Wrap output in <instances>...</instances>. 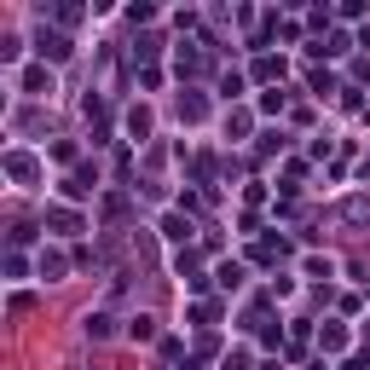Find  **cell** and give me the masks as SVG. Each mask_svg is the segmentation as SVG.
Returning <instances> with one entry per match:
<instances>
[{
	"label": "cell",
	"instance_id": "cell-1",
	"mask_svg": "<svg viewBox=\"0 0 370 370\" xmlns=\"http://www.w3.org/2000/svg\"><path fill=\"white\" fill-rule=\"evenodd\" d=\"M41 58H53V64H64V58H70L75 53V46H70V35H58V29H41Z\"/></svg>",
	"mask_w": 370,
	"mask_h": 370
},
{
	"label": "cell",
	"instance_id": "cell-2",
	"mask_svg": "<svg viewBox=\"0 0 370 370\" xmlns=\"http://www.w3.org/2000/svg\"><path fill=\"white\" fill-rule=\"evenodd\" d=\"M24 93L46 99V93H53V70H24Z\"/></svg>",
	"mask_w": 370,
	"mask_h": 370
},
{
	"label": "cell",
	"instance_id": "cell-3",
	"mask_svg": "<svg viewBox=\"0 0 370 370\" xmlns=\"http://www.w3.org/2000/svg\"><path fill=\"white\" fill-rule=\"evenodd\" d=\"M64 272H70V261H64L58 249H41V278H53V284H58Z\"/></svg>",
	"mask_w": 370,
	"mask_h": 370
},
{
	"label": "cell",
	"instance_id": "cell-4",
	"mask_svg": "<svg viewBox=\"0 0 370 370\" xmlns=\"http://www.w3.org/2000/svg\"><path fill=\"white\" fill-rule=\"evenodd\" d=\"M318 347H324V353H342V347H347V330H342V324H324V330H318Z\"/></svg>",
	"mask_w": 370,
	"mask_h": 370
},
{
	"label": "cell",
	"instance_id": "cell-5",
	"mask_svg": "<svg viewBox=\"0 0 370 370\" xmlns=\"http://www.w3.org/2000/svg\"><path fill=\"white\" fill-rule=\"evenodd\" d=\"M6 174H12V180H35V163H29L24 151H12L6 156Z\"/></svg>",
	"mask_w": 370,
	"mask_h": 370
},
{
	"label": "cell",
	"instance_id": "cell-6",
	"mask_svg": "<svg viewBox=\"0 0 370 370\" xmlns=\"http://www.w3.org/2000/svg\"><path fill=\"white\" fill-rule=\"evenodd\" d=\"M46 220H53V226H58V232H82V220H75V214H70V208H46Z\"/></svg>",
	"mask_w": 370,
	"mask_h": 370
},
{
	"label": "cell",
	"instance_id": "cell-7",
	"mask_svg": "<svg viewBox=\"0 0 370 370\" xmlns=\"http://www.w3.org/2000/svg\"><path fill=\"white\" fill-rule=\"evenodd\" d=\"M163 237H174V243H185V237H191V226H185L180 214H168V220H163Z\"/></svg>",
	"mask_w": 370,
	"mask_h": 370
},
{
	"label": "cell",
	"instance_id": "cell-8",
	"mask_svg": "<svg viewBox=\"0 0 370 370\" xmlns=\"http://www.w3.org/2000/svg\"><path fill=\"white\" fill-rule=\"evenodd\" d=\"M255 75H261V82H278V75H284V58H261V64H255Z\"/></svg>",
	"mask_w": 370,
	"mask_h": 370
},
{
	"label": "cell",
	"instance_id": "cell-9",
	"mask_svg": "<svg viewBox=\"0 0 370 370\" xmlns=\"http://www.w3.org/2000/svg\"><path fill=\"white\" fill-rule=\"evenodd\" d=\"M127 133L145 139V133H151V116H145V110H133V116H127Z\"/></svg>",
	"mask_w": 370,
	"mask_h": 370
},
{
	"label": "cell",
	"instance_id": "cell-10",
	"mask_svg": "<svg viewBox=\"0 0 370 370\" xmlns=\"http://www.w3.org/2000/svg\"><path fill=\"white\" fill-rule=\"evenodd\" d=\"M214 278H220V284H226V289H237V284H243V266H232V261H226V266H220V272H214Z\"/></svg>",
	"mask_w": 370,
	"mask_h": 370
},
{
	"label": "cell",
	"instance_id": "cell-11",
	"mask_svg": "<svg viewBox=\"0 0 370 370\" xmlns=\"http://www.w3.org/2000/svg\"><path fill=\"white\" fill-rule=\"evenodd\" d=\"M87 335H110V313H87Z\"/></svg>",
	"mask_w": 370,
	"mask_h": 370
},
{
	"label": "cell",
	"instance_id": "cell-12",
	"mask_svg": "<svg viewBox=\"0 0 370 370\" xmlns=\"http://www.w3.org/2000/svg\"><path fill=\"white\" fill-rule=\"evenodd\" d=\"M156 335V318H133V342H151Z\"/></svg>",
	"mask_w": 370,
	"mask_h": 370
},
{
	"label": "cell",
	"instance_id": "cell-13",
	"mask_svg": "<svg viewBox=\"0 0 370 370\" xmlns=\"http://www.w3.org/2000/svg\"><path fill=\"white\" fill-rule=\"evenodd\" d=\"M180 116L185 122H203V99H180Z\"/></svg>",
	"mask_w": 370,
	"mask_h": 370
}]
</instances>
